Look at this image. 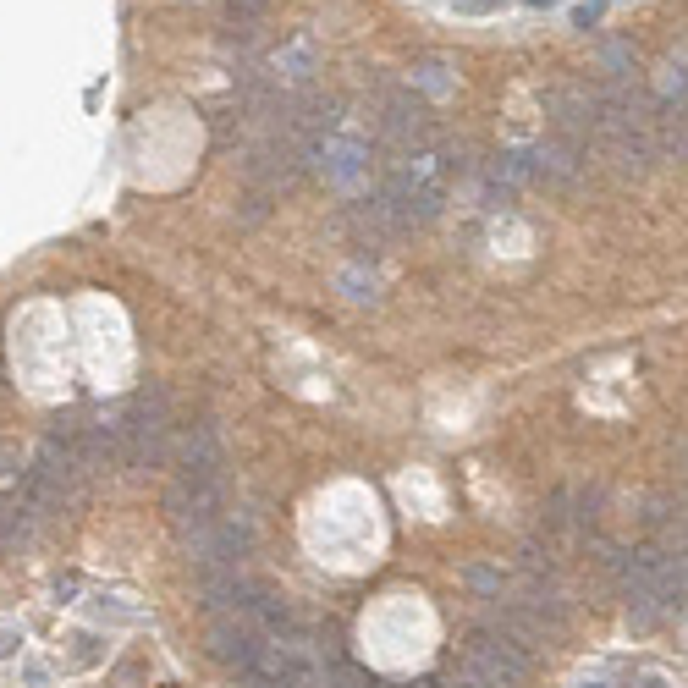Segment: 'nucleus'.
<instances>
[{
    "label": "nucleus",
    "mask_w": 688,
    "mask_h": 688,
    "mask_svg": "<svg viewBox=\"0 0 688 688\" xmlns=\"http://www.w3.org/2000/svg\"><path fill=\"white\" fill-rule=\"evenodd\" d=\"M166 512L177 534H193L226 512V474H177L166 490Z\"/></svg>",
    "instance_id": "8"
},
{
    "label": "nucleus",
    "mask_w": 688,
    "mask_h": 688,
    "mask_svg": "<svg viewBox=\"0 0 688 688\" xmlns=\"http://www.w3.org/2000/svg\"><path fill=\"white\" fill-rule=\"evenodd\" d=\"M463 17H490V12H501V0H452Z\"/></svg>",
    "instance_id": "15"
},
{
    "label": "nucleus",
    "mask_w": 688,
    "mask_h": 688,
    "mask_svg": "<svg viewBox=\"0 0 688 688\" xmlns=\"http://www.w3.org/2000/svg\"><path fill=\"white\" fill-rule=\"evenodd\" d=\"M248 683L254 688H320L325 672H320V655L303 633H287V639H265L248 666Z\"/></svg>",
    "instance_id": "6"
},
{
    "label": "nucleus",
    "mask_w": 688,
    "mask_h": 688,
    "mask_svg": "<svg viewBox=\"0 0 688 688\" xmlns=\"http://www.w3.org/2000/svg\"><path fill=\"white\" fill-rule=\"evenodd\" d=\"M314 67H320V56H314V45H309V39H292V45L276 56V89H281V94H292V89H309Z\"/></svg>",
    "instance_id": "12"
},
{
    "label": "nucleus",
    "mask_w": 688,
    "mask_h": 688,
    "mask_svg": "<svg viewBox=\"0 0 688 688\" xmlns=\"http://www.w3.org/2000/svg\"><path fill=\"white\" fill-rule=\"evenodd\" d=\"M17 644H23V628H0V661H6V655H12Z\"/></svg>",
    "instance_id": "17"
},
{
    "label": "nucleus",
    "mask_w": 688,
    "mask_h": 688,
    "mask_svg": "<svg viewBox=\"0 0 688 688\" xmlns=\"http://www.w3.org/2000/svg\"><path fill=\"white\" fill-rule=\"evenodd\" d=\"M633 688H672L666 677H655V672H644V677H633Z\"/></svg>",
    "instance_id": "19"
},
{
    "label": "nucleus",
    "mask_w": 688,
    "mask_h": 688,
    "mask_svg": "<svg viewBox=\"0 0 688 688\" xmlns=\"http://www.w3.org/2000/svg\"><path fill=\"white\" fill-rule=\"evenodd\" d=\"M83 490H89V474H83V463L72 457V446L45 435V446L34 452V463H28V474H23V501L39 518H50V512L78 507Z\"/></svg>",
    "instance_id": "3"
},
{
    "label": "nucleus",
    "mask_w": 688,
    "mask_h": 688,
    "mask_svg": "<svg viewBox=\"0 0 688 688\" xmlns=\"http://www.w3.org/2000/svg\"><path fill=\"white\" fill-rule=\"evenodd\" d=\"M578 688H606V683H578Z\"/></svg>",
    "instance_id": "21"
},
{
    "label": "nucleus",
    "mask_w": 688,
    "mask_h": 688,
    "mask_svg": "<svg viewBox=\"0 0 688 688\" xmlns=\"http://www.w3.org/2000/svg\"><path fill=\"white\" fill-rule=\"evenodd\" d=\"M622 589H628V600L644 611V617L683 606V556L666 551V545L628 551L622 556Z\"/></svg>",
    "instance_id": "4"
},
{
    "label": "nucleus",
    "mask_w": 688,
    "mask_h": 688,
    "mask_svg": "<svg viewBox=\"0 0 688 688\" xmlns=\"http://www.w3.org/2000/svg\"><path fill=\"white\" fill-rule=\"evenodd\" d=\"M419 83H424V89H441V83H446V67H441V61H424Z\"/></svg>",
    "instance_id": "16"
},
{
    "label": "nucleus",
    "mask_w": 688,
    "mask_h": 688,
    "mask_svg": "<svg viewBox=\"0 0 688 688\" xmlns=\"http://www.w3.org/2000/svg\"><path fill=\"white\" fill-rule=\"evenodd\" d=\"M529 6H562V0H529Z\"/></svg>",
    "instance_id": "20"
},
{
    "label": "nucleus",
    "mask_w": 688,
    "mask_h": 688,
    "mask_svg": "<svg viewBox=\"0 0 688 688\" xmlns=\"http://www.w3.org/2000/svg\"><path fill=\"white\" fill-rule=\"evenodd\" d=\"M259 12H265V0H226V17H232L237 34H254Z\"/></svg>",
    "instance_id": "13"
},
{
    "label": "nucleus",
    "mask_w": 688,
    "mask_h": 688,
    "mask_svg": "<svg viewBox=\"0 0 688 688\" xmlns=\"http://www.w3.org/2000/svg\"><path fill=\"white\" fill-rule=\"evenodd\" d=\"M182 545H188V562H193V573H199V578L237 573V567H243V556L254 551V523L237 518V512H221L215 523L182 534Z\"/></svg>",
    "instance_id": "7"
},
{
    "label": "nucleus",
    "mask_w": 688,
    "mask_h": 688,
    "mask_svg": "<svg viewBox=\"0 0 688 688\" xmlns=\"http://www.w3.org/2000/svg\"><path fill=\"white\" fill-rule=\"evenodd\" d=\"M259 633L248 628V622H237V617H221L215 622V633H210V650H215V661L221 666H232L237 677H248V666H254V655H259Z\"/></svg>",
    "instance_id": "11"
},
{
    "label": "nucleus",
    "mask_w": 688,
    "mask_h": 688,
    "mask_svg": "<svg viewBox=\"0 0 688 688\" xmlns=\"http://www.w3.org/2000/svg\"><path fill=\"white\" fill-rule=\"evenodd\" d=\"M573 23H578V28L600 23V6H595V0H589V6H578V12H573Z\"/></svg>",
    "instance_id": "18"
},
{
    "label": "nucleus",
    "mask_w": 688,
    "mask_h": 688,
    "mask_svg": "<svg viewBox=\"0 0 688 688\" xmlns=\"http://www.w3.org/2000/svg\"><path fill=\"white\" fill-rule=\"evenodd\" d=\"M177 474H226V446L210 419H199L177 441Z\"/></svg>",
    "instance_id": "10"
},
{
    "label": "nucleus",
    "mask_w": 688,
    "mask_h": 688,
    "mask_svg": "<svg viewBox=\"0 0 688 688\" xmlns=\"http://www.w3.org/2000/svg\"><path fill=\"white\" fill-rule=\"evenodd\" d=\"M457 171H463L457 144H446L441 133H430L424 144H413V149H402V155L386 160L375 199L386 204V210L402 221V232H408V226H424V221H435V215L446 210V193H452Z\"/></svg>",
    "instance_id": "1"
},
{
    "label": "nucleus",
    "mask_w": 688,
    "mask_h": 688,
    "mask_svg": "<svg viewBox=\"0 0 688 688\" xmlns=\"http://www.w3.org/2000/svg\"><path fill=\"white\" fill-rule=\"evenodd\" d=\"M116 419V463L127 468H149L171 452V397L160 386H144L122 402Z\"/></svg>",
    "instance_id": "2"
},
{
    "label": "nucleus",
    "mask_w": 688,
    "mask_h": 688,
    "mask_svg": "<svg viewBox=\"0 0 688 688\" xmlns=\"http://www.w3.org/2000/svg\"><path fill=\"white\" fill-rule=\"evenodd\" d=\"M435 688H485V683H479V677L468 672L463 661H457V666H452V672H446V677H435Z\"/></svg>",
    "instance_id": "14"
},
{
    "label": "nucleus",
    "mask_w": 688,
    "mask_h": 688,
    "mask_svg": "<svg viewBox=\"0 0 688 688\" xmlns=\"http://www.w3.org/2000/svg\"><path fill=\"white\" fill-rule=\"evenodd\" d=\"M463 666H468V672H474L485 688H523V683H529L534 655L523 650L512 633H501L496 622H490V628H474V633H468Z\"/></svg>",
    "instance_id": "5"
},
{
    "label": "nucleus",
    "mask_w": 688,
    "mask_h": 688,
    "mask_svg": "<svg viewBox=\"0 0 688 688\" xmlns=\"http://www.w3.org/2000/svg\"><path fill=\"white\" fill-rule=\"evenodd\" d=\"M314 166H320L331 182L353 188L358 177H369V138H358V133H347V127H336V133L320 138V149H314Z\"/></svg>",
    "instance_id": "9"
}]
</instances>
